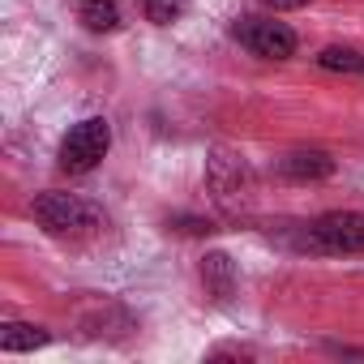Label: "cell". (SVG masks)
Segmentation results:
<instances>
[{"label":"cell","mask_w":364,"mask_h":364,"mask_svg":"<svg viewBox=\"0 0 364 364\" xmlns=\"http://www.w3.org/2000/svg\"><path fill=\"white\" fill-rule=\"evenodd\" d=\"M35 219L43 223V232L69 236V240L103 232V210L95 202L77 198V193H39L35 198Z\"/></svg>","instance_id":"1"},{"label":"cell","mask_w":364,"mask_h":364,"mask_svg":"<svg viewBox=\"0 0 364 364\" xmlns=\"http://www.w3.org/2000/svg\"><path fill=\"white\" fill-rule=\"evenodd\" d=\"M107 146H112V124H107L103 116L77 120V124L69 129V137L60 141V167L73 171V176H82V171L99 167V159L107 154Z\"/></svg>","instance_id":"2"},{"label":"cell","mask_w":364,"mask_h":364,"mask_svg":"<svg viewBox=\"0 0 364 364\" xmlns=\"http://www.w3.org/2000/svg\"><path fill=\"white\" fill-rule=\"evenodd\" d=\"M309 249L317 253H364V215L330 210L309 223Z\"/></svg>","instance_id":"3"},{"label":"cell","mask_w":364,"mask_h":364,"mask_svg":"<svg viewBox=\"0 0 364 364\" xmlns=\"http://www.w3.org/2000/svg\"><path fill=\"white\" fill-rule=\"evenodd\" d=\"M236 39H240L253 56H262V60H287V56L296 52L291 26L274 22V18H240V22H236Z\"/></svg>","instance_id":"4"},{"label":"cell","mask_w":364,"mask_h":364,"mask_svg":"<svg viewBox=\"0 0 364 364\" xmlns=\"http://www.w3.org/2000/svg\"><path fill=\"white\" fill-rule=\"evenodd\" d=\"M210 189H215L219 202H236V198L249 193V167H245L240 154L219 150V154L210 159Z\"/></svg>","instance_id":"5"},{"label":"cell","mask_w":364,"mask_h":364,"mask_svg":"<svg viewBox=\"0 0 364 364\" xmlns=\"http://www.w3.org/2000/svg\"><path fill=\"white\" fill-rule=\"evenodd\" d=\"M283 176L287 180H300V185H309V180H326L330 171H334V159L326 154V150H291V154H283Z\"/></svg>","instance_id":"6"},{"label":"cell","mask_w":364,"mask_h":364,"mask_svg":"<svg viewBox=\"0 0 364 364\" xmlns=\"http://www.w3.org/2000/svg\"><path fill=\"white\" fill-rule=\"evenodd\" d=\"M48 343V330L43 326H31V321H9V326H0V351H35Z\"/></svg>","instance_id":"7"},{"label":"cell","mask_w":364,"mask_h":364,"mask_svg":"<svg viewBox=\"0 0 364 364\" xmlns=\"http://www.w3.org/2000/svg\"><path fill=\"white\" fill-rule=\"evenodd\" d=\"M202 279H206V287H210L215 300H228V296H232V283H236L232 257H228V253H210V257L202 262Z\"/></svg>","instance_id":"8"},{"label":"cell","mask_w":364,"mask_h":364,"mask_svg":"<svg viewBox=\"0 0 364 364\" xmlns=\"http://www.w3.org/2000/svg\"><path fill=\"white\" fill-rule=\"evenodd\" d=\"M82 26L90 35H107L120 26V5L116 0H82Z\"/></svg>","instance_id":"9"},{"label":"cell","mask_w":364,"mask_h":364,"mask_svg":"<svg viewBox=\"0 0 364 364\" xmlns=\"http://www.w3.org/2000/svg\"><path fill=\"white\" fill-rule=\"evenodd\" d=\"M317 65L330 69V73H364V56L351 52V48H326V52L317 56Z\"/></svg>","instance_id":"10"},{"label":"cell","mask_w":364,"mask_h":364,"mask_svg":"<svg viewBox=\"0 0 364 364\" xmlns=\"http://www.w3.org/2000/svg\"><path fill=\"white\" fill-rule=\"evenodd\" d=\"M146 18L154 22V26H171L176 18H185V9H189V0H146Z\"/></svg>","instance_id":"11"},{"label":"cell","mask_w":364,"mask_h":364,"mask_svg":"<svg viewBox=\"0 0 364 364\" xmlns=\"http://www.w3.org/2000/svg\"><path fill=\"white\" fill-rule=\"evenodd\" d=\"M266 9H274V14H287V9H304V5H313V0H262Z\"/></svg>","instance_id":"12"}]
</instances>
